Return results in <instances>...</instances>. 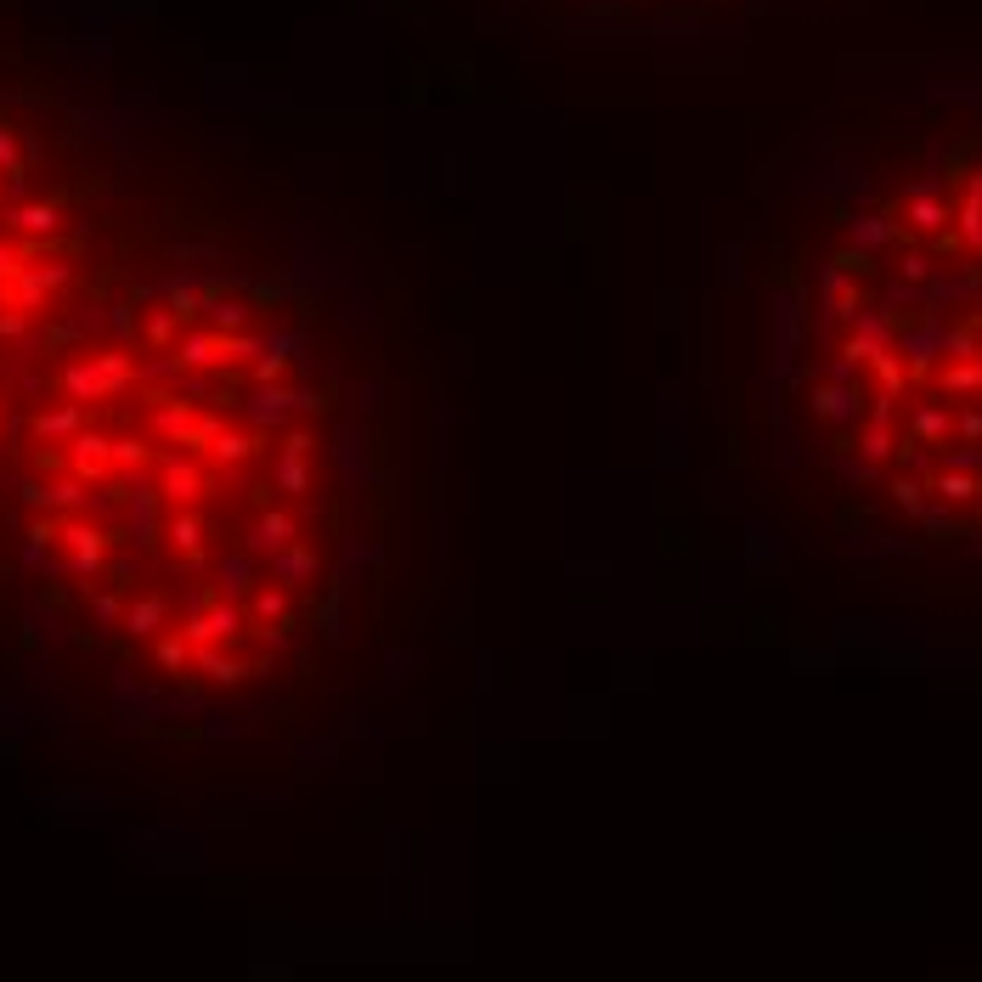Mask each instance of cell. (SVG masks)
I'll list each match as a JSON object with an SVG mask.
<instances>
[{"mask_svg":"<svg viewBox=\"0 0 982 982\" xmlns=\"http://www.w3.org/2000/svg\"><path fill=\"white\" fill-rule=\"evenodd\" d=\"M29 435L23 548L170 683L254 689L339 622L373 447L300 282H142L57 368Z\"/></svg>","mask_w":982,"mask_h":982,"instance_id":"cell-1","label":"cell"},{"mask_svg":"<svg viewBox=\"0 0 982 982\" xmlns=\"http://www.w3.org/2000/svg\"><path fill=\"white\" fill-rule=\"evenodd\" d=\"M791 407L859 531L982 548V131L841 210L813 260Z\"/></svg>","mask_w":982,"mask_h":982,"instance_id":"cell-2","label":"cell"}]
</instances>
